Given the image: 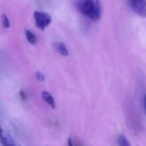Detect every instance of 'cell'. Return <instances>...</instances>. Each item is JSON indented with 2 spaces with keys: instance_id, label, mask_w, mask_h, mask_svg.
<instances>
[{
  "instance_id": "cell-1",
  "label": "cell",
  "mask_w": 146,
  "mask_h": 146,
  "mask_svg": "<svg viewBox=\"0 0 146 146\" xmlns=\"http://www.w3.org/2000/svg\"><path fill=\"white\" fill-rule=\"evenodd\" d=\"M76 8L83 15L92 21H98L101 17L102 8L98 0H77Z\"/></svg>"
},
{
  "instance_id": "cell-2",
  "label": "cell",
  "mask_w": 146,
  "mask_h": 146,
  "mask_svg": "<svg viewBox=\"0 0 146 146\" xmlns=\"http://www.w3.org/2000/svg\"><path fill=\"white\" fill-rule=\"evenodd\" d=\"M33 17L36 27L41 31H44L51 22V16L44 12L35 11L33 13Z\"/></svg>"
},
{
  "instance_id": "cell-3",
  "label": "cell",
  "mask_w": 146,
  "mask_h": 146,
  "mask_svg": "<svg viewBox=\"0 0 146 146\" xmlns=\"http://www.w3.org/2000/svg\"><path fill=\"white\" fill-rule=\"evenodd\" d=\"M133 10L141 17H146V0H128Z\"/></svg>"
},
{
  "instance_id": "cell-4",
  "label": "cell",
  "mask_w": 146,
  "mask_h": 146,
  "mask_svg": "<svg viewBox=\"0 0 146 146\" xmlns=\"http://www.w3.org/2000/svg\"><path fill=\"white\" fill-rule=\"evenodd\" d=\"M1 143L3 146H16L11 135L8 133H4L3 130L1 133Z\"/></svg>"
},
{
  "instance_id": "cell-5",
  "label": "cell",
  "mask_w": 146,
  "mask_h": 146,
  "mask_svg": "<svg viewBox=\"0 0 146 146\" xmlns=\"http://www.w3.org/2000/svg\"><path fill=\"white\" fill-rule=\"evenodd\" d=\"M42 98H43V100H44L48 105H50L52 109L55 108L56 104H55L54 98H53V97H52V95H51L50 93H49L48 92L44 91V92H42Z\"/></svg>"
},
{
  "instance_id": "cell-6",
  "label": "cell",
  "mask_w": 146,
  "mask_h": 146,
  "mask_svg": "<svg viewBox=\"0 0 146 146\" xmlns=\"http://www.w3.org/2000/svg\"><path fill=\"white\" fill-rule=\"evenodd\" d=\"M54 46L56 48V50L58 51L59 54H61L63 56H68V50L66 47V45L62 43V42H56L54 43Z\"/></svg>"
},
{
  "instance_id": "cell-7",
  "label": "cell",
  "mask_w": 146,
  "mask_h": 146,
  "mask_svg": "<svg viewBox=\"0 0 146 146\" xmlns=\"http://www.w3.org/2000/svg\"><path fill=\"white\" fill-rule=\"evenodd\" d=\"M25 36H26V38L27 40L31 44H35L37 43V37L36 35L31 32L30 30H25Z\"/></svg>"
},
{
  "instance_id": "cell-8",
  "label": "cell",
  "mask_w": 146,
  "mask_h": 146,
  "mask_svg": "<svg viewBox=\"0 0 146 146\" xmlns=\"http://www.w3.org/2000/svg\"><path fill=\"white\" fill-rule=\"evenodd\" d=\"M117 144H118V146H131V144L128 141L127 138L123 134L120 135L117 138Z\"/></svg>"
},
{
  "instance_id": "cell-9",
  "label": "cell",
  "mask_w": 146,
  "mask_h": 146,
  "mask_svg": "<svg viewBox=\"0 0 146 146\" xmlns=\"http://www.w3.org/2000/svg\"><path fill=\"white\" fill-rule=\"evenodd\" d=\"M2 25H3V27L4 28H9V26H10L9 19V17L5 14L2 15Z\"/></svg>"
},
{
  "instance_id": "cell-10",
  "label": "cell",
  "mask_w": 146,
  "mask_h": 146,
  "mask_svg": "<svg viewBox=\"0 0 146 146\" xmlns=\"http://www.w3.org/2000/svg\"><path fill=\"white\" fill-rule=\"evenodd\" d=\"M35 76H36L37 80H39V81H44V74L41 72H37Z\"/></svg>"
},
{
  "instance_id": "cell-11",
  "label": "cell",
  "mask_w": 146,
  "mask_h": 146,
  "mask_svg": "<svg viewBox=\"0 0 146 146\" xmlns=\"http://www.w3.org/2000/svg\"><path fill=\"white\" fill-rule=\"evenodd\" d=\"M68 146H74L72 139H68Z\"/></svg>"
},
{
  "instance_id": "cell-12",
  "label": "cell",
  "mask_w": 146,
  "mask_h": 146,
  "mask_svg": "<svg viewBox=\"0 0 146 146\" xmlns=\"http://www.w3.org/2000/svg\"><path fill=\"white\" fill-rule=\"evenodd\" d=\"M144 110H145V113L146 115V95L144 98Z\"/></svg>"
}]
</instances>
